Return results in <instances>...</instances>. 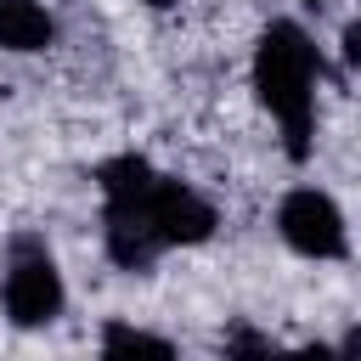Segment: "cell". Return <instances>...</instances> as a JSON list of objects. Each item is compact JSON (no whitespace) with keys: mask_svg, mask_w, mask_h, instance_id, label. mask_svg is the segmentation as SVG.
I'll return each instance as SVG.
<instances>
[{"mask_svg":"<svg viewBox=\"0 0 361 361\" xmlns=\"http://www.w3.org/2000/svg\"><path fill=\"white\" fill-rule=\"evenodd\" d=\"M316 45L299 23H271L259 34V51H254V90L259 102L282 118V135H288V158H305L310 152V102H316Z\"/></svg>","mask_w":361,"mask_h":361,"instance_id":"1","label":"cell"},{"mask_svg":"<svg viewBox=\"0 0 361 361\" xmlns=\"http://www.w3.org/2000/svg\"><path fill=\"white\" fill-rule=\"evenodd\" d=\"M276 226H282L288 248H299V254H310V259H338L344 243H350V237H344V214H338V203H333L327 192H316V186L288 192L282 209H276Z\"/></svg>","mask_w":361,"mask_h":361,"instance_id":"2","label":"cell"},{"mask_svg":"<svg viewBox=\"0 0 361 361\" xmlns=\"http://www.w3.org/2000/svg\"><path fill=\"white\" fill-rule=\"evenodd\" d=\"M56 310H62V276H56V265H51V254H39V248L23 243L17 265L6 271V316L17 327H45V322H56Z\"/></svg>","mask_w":361,"mask_h":361,"instance_id":"3","label":"cell"},{"mask_svg":"<svg viewBox=\"0 0 361 361\" xmlns=\"http://www.w3.org/2000/svg\"><path fill=\"white\" fill-rule=\"evenodd\" d=\"M141 214L152 220L158 243H203L214 231V209L192 186H180V180H158L152 197L141 203Z\"/></svg>","mask_w":361,"mask_h":361,"instance_id":"4","label":"cell"},{"mask_svg":"<svg viewBox=\"0 0 361 361\" xmlns=\"http://www.w3.org/2000/svg\"><path fill=\"white\" fill-rule=\"evenodd\" d=\"M158 231L141 209H107V254L124 265V271H147L158 259Z\"/></svg>","mask_w":361,"mask_h":361,"instance_id":"5","label":"cell"},{"mask_svg":"<svg viewBox=\"0 0 361 361\" xmlns=\"http://www.w3.org/2000/svg\"><path fill=\"white\" fill-rule=\"evenodd\" d=\"M51 34H56V23L39 0H0V45L6 51H45Z\"/></svg>","mask_w":361,"mask_h":361,"instance_id":"6","label":"cell"},{"mask_svg":"<svg viewBox=\"0 0 361 361\" xmlns=\"http://www.w3.org/2000/svg\"><path fill=\"white\" fill-rule=\"evenodd\" d=\"M152 186H158V175H152V164H147V158H135V152H124V158L102 164L107 209H141V203L152 197Z\"/></svg>","mask_w":361,"mask_h":361,"instance_id":"7","label":"cell"},{"mask_svg":"<svg viewBox=\"0 0 361 361\" xmlns=\"http://www.w3.org/2000/svg\"><path fill=\"white\" fill-rule=\"evenodd\" d=\"M102 361H175V350L147 333V327H130V322H107L102 333Z\"/></svg>","mask_w":361,"mask_h":361,"instance_id":"8","label":"cell"},{"mask_svg":"<svg viewBox=\"0 0 361 361\" xmlns=\"http://www.w3.org/2000/svg\"><path fill=\"white\" fill-rule=\"evenodd\" d=\"M226 361H276V344L259 333V327H248V322H237L231 333H226V350H220Z\"/></svg>","mask_w":361,"mask_h":361,"instance_id":"9","label":"cell"},{"mask_svg":"<svg viewBox=\"0 0 361 361\" xmlns=\"http://www.w3.org/2000/svg\"><path fill=\"white\" fill-rule=\"evenodd\" d=\"M276 361H338V350H327V344H305V350H293V355H276Z\"/></svg>","mask_w":361,"mask_h":361,"instance_id":"10","label":"cell"},{"mask_svg":"<svg viewBox=\"0 0 361 361\" xmlns=\"http://www.w3.org/2000/svg\"><path fill=\"white\" fill-rule=\"evenodd\" d=\"M152 6H169V0H152Z\"/></svg>","mask_w":361,"mask_h":361,"instance_id":"11","label":"cell"},{"mask_svg":"<svg viewBox=\"0 0 361 361\" xmlns=\"http://www.w3.org/2000/svg\"><path fill=\"white\" fill-rule=\"evenodd\" d=\"M305 6H322V0H305Z\"/></svg>","mask_w":361,"mask_h":361,"instance_id":"12","label":"cell"}]
</instances>
